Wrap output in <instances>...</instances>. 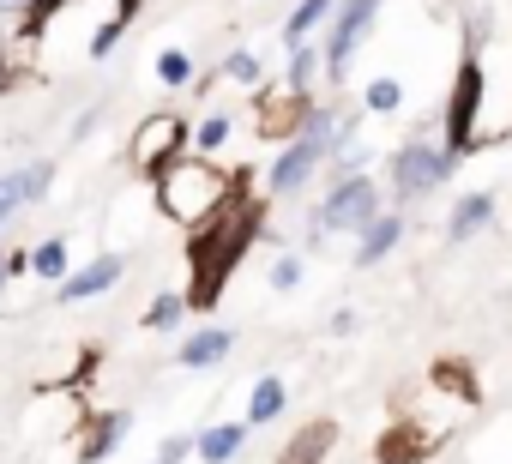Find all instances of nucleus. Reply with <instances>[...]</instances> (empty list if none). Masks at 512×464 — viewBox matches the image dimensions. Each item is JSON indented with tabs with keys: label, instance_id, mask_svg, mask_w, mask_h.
I'll use <instances>...</instances> for the list:
<instances>
[{
	"label": "nucleus",
	"instance_id": "f3484780",
	"mask_svg": "<svg viewBox=\"0 0 512 464\" xmlns=\"http://www.w3.org/2000/svg\"><path fill=\"white\" fill-rule=\"evenodd\" d=\"M332 7H338V0H302V7L290 13V25H284V37H290V49H302V43L314 37V25H320V19H326Z\"/></svg>",
	"mask_w": 512,
	"mask_h": 464
},
{
	"label": "nucleus",
	"instance_id": "5701e85b",
	"mask_svg": "<svg viewBox=\"0 0 512 464\" xmlns=\"http://www.w3.org/2000/svg\"><path fill=\"white\" fill-rule=\"evenodd\" d=\"M223 73H229V79H235V85H260V61H253V55H247V49H235V55H229V61H223Z\"/></svg>",
	"mask_w": 512,
	"mask_h": 464
},
{
	"label": "nucleus",
	"instance_id": "2eb2a0df",
	"mask_svg": "<svg viewBox=\"0 0 512 464\" xmlns=\"http://www.w3.org/2000/svg\"><path fill=\"white\" fill-rule=\"evenodd\" d=\"M241 440H247V422H217V428L199 434V458L205 464H229L241 452Z\"/></svg>",
	"mask_w": 512,
	"mask_h": 464
},
{
	"label": "nucleus",
	"instance_id": "dca6fc26",
	"mask_svg": "<svg viewBox=\"0 0 512 464\" xmlns=\"http://www.w3.org/2000/svg\"><path fill=\"white\" fill-rule=\"evenodd\" d=\"M121 434H127V416H121V410H109V416H103V422L85 434V446H79V464H97V458H109V446H115Z\"/></svg>",
	"mask_w": 512,
	"mask_h": 464
},
{
	"label": "nucleus",
	"instance_id": "a878e982",
	"mask_svg": "<svg viewBox=\"0 0 512 464\" xmlns=\"http://www.w3.org/2000/svg\"><path fill=\"white\" fill-rule=\"evenodd\" d=\"M302 284V260H278L272 266V290H296Z\"/></svg>",
	"mask_w": 512,
	"mask_h": 464
},
{
	"label": "nucleus",
	"instance_id": "7ed1b4c3",
	"mask_svg": "<svg viewBox=\"0 0 512 464\" xmlns=\"http://www.w3.org/2000/svg\"><path fill=\"white\" fill-rule=\"evenodd\" d=\"M482 145H488V73H482V43L470 37L458 79H452V97H446V151L470 157Z\"/></svg>",
	"mask_w": 512,
	"mask_h": 464
},
{
	"label": "nucleus",
	"instance_id": "ddd939ff",
	"mask_svg": "<svg viewBox=\"0 0 512 464\" xmlns=\"http://www.w3.org/2000/svg\"><path fill=\"white\" fill-rule=\"evenodd\" d=\"M332 440H338V428H332V422H308V428L284 446V464H320V458L332 452Z\"/></svg>",
	"mask_w": 512,
	"mask_h": 464
},
{
	"label": "nucleus",
	"instance_id": "423d86ee",
	"mask_svg": "<svg viewBox=\"0 0 512 464\" xmlns=\"http://www.w3.org/2000/svg\"><path fill=\"white\" fill-rule=\"evenodd\" d=\"M374 217H380V187H374V175L332 181V193H326V205H320V229H344V236H362Z\"/></svg>",
	"mask_w": 512,
	"mask_h": 464
},
{
	"label": "nucleus",
	"instance_id": "1a4fd4ad",
	"mask_svg": "<svg viewBox=\"0 0 512 464\" xmlns=\"http://www.w3.org/2000/svg\"><path fill=\"white\" fill-rule=\"evenodd\" d=\"M398 242H404V217H398V211H392V217L380 211V217L362 229V236H356V266H380Z\"/></svg>",
	"mask_w": 512,
	"mask_h": 464
},
{
	"label": "nucleus",
	"instance_id": "412c9836",
	"mask_svg": "<svg viewBox=\"0 0 512 464\" xmlns=\"http://www.w3.org/2000/svg\"><path fill=\"white\" fill-rule=\"evenodd\" d=\"M398 103H404V85H398V79H374V85H368V109H374V115H392Z\"/></svg>",
	"mask_w": 512,
	"mask_h": 464
},
{
	"label": "nucleus",
	"instance_id": "393cba45",
	"mask_svg": "<svg viewBox=\"0 0 512 464\" xmlns=\"http://www.w3.org/2000/svg\"><path fill=\"white\" fill-rule=\"evenodd\" d=\"M187 452H199V440H187V434H169V440L157 446V464H181Z\"/></svg>",
	"mask_w": 512,
	"mask_h": 464
},
{
	"label": "nucleus",
	"instance_id": "f8f14e48",
	"mask_svg": "<svg viewBox=\"0 0 512 464\" xmlns=\"http://www.w3.org/2000/svg\"><path fill=\"white\" fill-rule=\"evenodd\" d=\"M229 350H235V332H229V326H205V332H193V338L181 344L175 362H181V368H217Z\"/></svg>",
	"mask_w": 512,
	"mask_h": 464
},
{
	"label": "nucleus",
	"instance_id": "b1692460",
	"mask_svg": "<svg viewBox=\"0 0 512 464\" xmlns=\"http://www.w3.org/2000/svg\"><path fill=\"white\" fill-rule=\"evenodd\" d=\"M229 139V115H205V127H199V151H217Z\"/></svg>",
	"mask_w": 512,
	"mask_h": 464
},
{
	"label": "nucleus",
	"instance_id": "9b49d317",
	"mask_svg": "<svg viewBox=\"0 0 512 464\" xmlns=\"http://www.w3.org/2000/svg\"><path fill=\"white\" fill-rule=\"evenodd\" d=\"M115 278H121V260H115V254H103V260H91L85 272H67V278H61V302H85V296H103Z\"/></svg>",
	"mask_w": 512,
	"mask_h": 464
},
{
	"label": "nucleus",
	"instance_id": "6e6552de",
	"mask_svg": "<svg viewBox=\"0 0 512 464\" xmlns=\"http://www.w3.org/2000/svg\"><path fill=\"white\" fill-rule=\"evenodd\" d=\"M49 181H55V169H49V163H31V169L0 175V229H7V217H13L25 199H43V193H49Z\"/></svg>",
	"mask_w": 512,
	"mask_h": 464
},
{
	"label": "nucleus",
	"instance_id": "6ab92c4d",
	"mask_svg": "<svg viewBox=\"0 0 512 464\" xmlns=\"http://www.w3.org/2000/svg\"><path fill=\"white\" fill-rule=\"evenodd\" d=\"M181 314H187V296H157V302H151V314H145V326H151V332H169Z\"/></svg>",
	"mask_w": 512,
	"mask_h": 464
},
{
	"label": "nucleus",
	"instance_id": "c756f323",
	"mask_svg": "<svg viewBox=\"0 0 512 464\" xmlns=\"http://www.w3.org/2000/svg\"><path fill=\"white\" fill-rule=\"evenodd\" d=\"M133 7H139V0H121V19H127V13H133Z\"/></svg>",
	"mask_w": 512,
	"mask_h": 464
},
{
	"label": "nucleus",
	"instance_id": "f257e3e1",
	"mask_svg": "<svg viewBox=\"0 0 512 464\" xmlns=\"http://www.w3.org/2000/svg\"><path fill=\"white\" fill-rule=\"evenodd\" d=\"M253 236H260V205H223L211 223L193 229L187 260H193V302H199V308H211V302L223 296L229 272H235L241 254L253 248Z\"/></svg>",
	"mask_w": 512,
	"mask_h": 464
},
{
	"label": "nucleus",
	"instance_id": "39448f33",
	"mask_svg": "<svg viewBox=\"0 0 512 464\" xmlns=\"http://www.w3.org/2000/svg\"><path fill=\"white\" fill-rule=\"evenodd\" d=\"M181 145H187V121H181V115H145L139 133L127 139V163L157 181V175L181 157Z\"/></svg>",
	"mask_w": 512,
	"mask_h": 464
},
{
	"label": "nucleus",
	"instance_id": "20e7f679",
	"mask_svg": "<svg viewBox=\"0 0 512 464\" xmlns=\"http://www.w3.org/2000/svg\"><path fill=\"white\" fill-rule=\"evenodd\" d=\"M452 169H458V157H452L446 145L410 139V145L392 151V193H398V199H422V193H434Z\"/></svg>",
	"mask_w": 512,
	"mask_h": 464
},
{
	"label": "nucleus",
	"instance_id": "9d476101",
	"mask_svg": "<svg viewBox=\"0 0 512 464\" xmlns=\"http://www.w3.org/2000/svg\"><path fill=\"white\" fill-rule=\"evenodd\" d=\"M488 223H494V193H464L452 205V217H446V242H470Z\"/></svg>",
	"mask_w": 512,
	"mask_h": 464
},
{
	"label": "nucleus",
	"instance_id": "cd10ccee",
	"mask_svg": "<svg viewBox=\"0 0 512 464\" xmlns=\"http://www.w3.org/2000/svg\"><path fill=\"white\" fill-rule=\"evenodd\" d=\"M19 266H25V254H0V290H7V278H13Z\"/></svg>",
	"mask_w": 512,
	"mask_h": 464
},
{
	"label": "nucleus",
	"instance_id": "a211bd4d",
	"mask_svg": "<svg viewBox=\"0 0 512 464\" xmlns=\"http://www.w3.org/2000/svg\"><path fill=\"white\" fill-rule=\"evenodd\" d=\"M31 272H37V278H67V242H43V248L31 254Z\"/></svg>",
	"mask_w": 512,
	"mask_h": 464
},
{
	"label": "nucleus",
	"instance_id": "7c9ffc66",
	"mask_svg": "<svg viewBox=\"0 0 512 464\" xmlns=\"http://www.w3.org/2000/svg\"><path fill=\"white\" fill-rule=\"evenodd\" d=\"M0 7H31V0H0Z\"/></svg>",
	"mask_w": 512,
	"mask_h": 464
},
{
	"label": "nucleus",
	"instance_id": "0eeeda50",
	"mask_svg": "<svg viewBox=\"0 0 512 464\" xmlns=\"http://www.w3.org/2000/svg\"><path fill=\"white\" fill-rule=\"evenodd\" d=\"M374 13H380V0H344V7H338L332 43H326V73H332V79H344V73H350V55L362 49V37H368Z\"/></svg>",
	"mask_w": 512,
	"mask_h": 464
},
{
	"label": "nucleus",
	"instance_id": "f03ea898",
	"mask_svg": "<svg viewBox=\"0 0 512 464\" xmlns=\"http://www.w3.org/2000/svg\"><path fill=\"white\" fill-rule=\"evenodd\" d=\"M157 205H163V217L199 229V223H211V217L229 205V175L211 169L205 157H175V163L157 175Z\"/></svg>",
	"mask_w": 512,
	"mask_h": 464
},
{
	"label": "nucleus",
	"instance_id": "4be33fe9",
	"mask_svg": "<svg viewBox=\"0 0 512 464\" xmlns=\"http://www.w3.org/2000/svg\"><path fill=\"white\" fill-rule=\"evenodd\" d=\"M314 67H320V55L302 43L296 55H290V91H308V79H314Z\"/></svg>",
	"mask_w": 512,
	"mask_h": 464
},
{
	"label": "nucleus",
	"instance_id": "aec40b11",
	"mask_svg": "<svg viewBox=\"0 0 512 464\" xmlns=\"http://www.w3.org/2000/svg\"><path fill=\"white\" fill-rule=\"evenodd\" d=\"M157 79H163V85H187V79H193V61H187L181 49H163V55H157Z\"/></svg>",
	"mask_w": 512,
	"mask_h": 464
},
{
	"label": "nucleus",
	"instance_id": "c85d7f7f",
	"mask_svg": "<svg viewBox=\"0 0 512 464\" xmlns=\"http://www.w3.org/2000/svg\"><path fill=\"white\" fill-rule=\"evenodd\" d=\"M7 85H13V67H7V61H0V91H7Z\"/></svg>",
	"mask_w": 512,
	"mask_h": 464
},
{
	"label": "nucleus",
	"instance_id": "bb28decb",
	"mask_svg": "<svg viewBox=\"0 0 512 464\" xmlns=\"http://www.w3.org/2000/svg\"><path fill=\"white\" fill-rule=\"evenodd\" d=\"M55 7H61V0H31V19H25V31H43V25L55 19Z\"/></svg>",
	"mask_w": 512,
	"mask_h": 464
},
{
	"label": "nucleus",
	"instance_id": "4468645a",
	"mask_svg": "<svg viewBox=\"0 0 512 464\" xmlns=\"http://www.w3.org/2000/svg\"><path fill=\"white\" fill-rule=\"evenodd\" d=\"M284 404H290L284 380H278V374H266L260 386H253V398H247V428H260V422H278V416H284Z\"/></svg>",
	"mask_w": 512,
	"mask_h": 464
}]
</instances>
